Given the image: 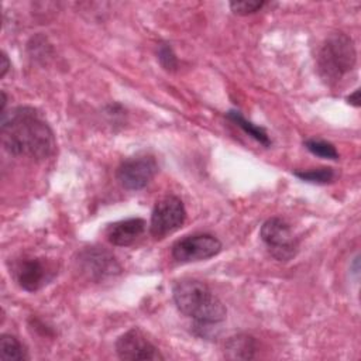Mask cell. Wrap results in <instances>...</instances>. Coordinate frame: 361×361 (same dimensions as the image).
I'll list each match as a JSON object with an SVG mask.
<instances>
[{"instance_id":"6da1fadb","label":"cell","mask_w":361,"mask_h":361,"mask_svg":"<svg viewBox=\"0 0 361 361\" xmlns=\"http://www.w3.org/2000/svg\"><path fill=\"white\" fill-rule=\"evenodd\" d=\"M0 134L3 147L10 154L35 161L49 158L56 147L52 128L31 106H17L1 113Z\"/></svg>"},{"instance_id":"7a4b0ae2","label":"cell","mask_w":361,"mask_h":361,"mask_svg":"<svg viewBox=\"0 0 361 361\" xmlns=\"http://www.w3.org/2000/svg\"><path fill=\"white\" fill-rule=\"evenodd\" d=\"M172 296L176 307L185 316L200 326L217 324L226 319L227 310L223 302L203 282L182 279L175 283Z\"/></svg>"},{"instance_id":"3957f363","label":"cell","mask_w":361,"mask_h":361,"mask_svg":"<svg viewBox=\"0 0 361 361\" xmlns=\"http://www.w3.org/2000/svg\"><path fill=\"white\" fill-rule=\"evenodd\" d=\"M357 54L353 39L344 32L330 34L317 55V69L323 80L336 83L355 65Z\"/></svg>"},{"instance_id":"277c9868","label":"cell","mask_w":361,"mask_h":361,"mask_svg":"<svg viewBox=\"0 0 361 361\" xmlns=\"http://www.w3.org/2000/svg\"><path fill=\"white\" fill-rule=\"evenodd\" d=\"M259 235L271 255L278 261H289L298 254V240L290 226L281 217L268 219L261 226Z\"/></svg>"},{"instance_id":"5b68a950","label":"cell","mask_w":361,"mask_h":361,"mask_svg":"<svg viewBox=\"0 0 361 361\" xmlns=\"http://www.w3.org/2000/svg\"><path fill=\"white\" fill-rule=\"evenodd\" d=\"M76 264L80 274L93 282L104 281L121 272V265L116 257L103 247H87L82 250Z\"/></svg>"},{"instance_id":"8992f818","label":"cell","mask_w":361,"mask_h":361,"mask_svg":"<svg viewBox=\"0 0 361 361\" xmlns=\"http://www.w3.org/2000/svg\"><path fill=\"white\" fill-rule=\"evenodd\" d=\"M186 219V209L176 196H165L158 200L151 213L149 230L155 238H164L178 230Z\"/></svg>"},{"instance_id":"52a82bcc","label":"cell","mask_w":361,"mask_h":361,"mask_svg":"<svg viewBox=\"0 0 361 361\" xmlns=\"http://www.w3.org/2000/svg\"><path fill=\"white\" fill-rule=\"evenodd\" d=\"M221 251V243L212 234H192L172 245V257L178 262H196L209 259Z\"/></svg>"},{"instance_id":"ba28073f","label":"cell","mask_w":361,"mask_h":361,"mask_svg":"<svg viewBox=\"0 0 361 361\" xmlns=\"http://www.w3.org/2000/svg\"><path fill=\"white\" fill-rule=\"evenodd\" d=\"M158 164L151 155H135L121 162L117 169V178L123 188L140 190L145 188L157 175Z\"/></svg>"},{"instance_id":"9c48e42d","label":"cell","mask_w":361,"mask_h":361,"mask_svg":"<svg viewBox=\"0 0 361 361\" xmlns=\"http://www.w3.org/2000/svg\"><path fill=\"white\" fill-rule=\"evenodd\" d=\"M116 353L120 360L127 361L164 360L159 350L138 329H130L117 338Z\"/></svg>"},{"instance_id":"30bf717a","label":"cell","mask_w":361,"mask_h":361,"mask_svg":"<svg viewBox=\"0 0 361 361\" xmlns=\"http://www.w3.org/2000/svg\"><path fill=\"white\" fill-rule=\"evenodd\" d=\"M13 275L17 283L27 292H37L52 278L45 262L32 257L18 259L14 265Z\"/></svg>"},{"instance_id":"8fae6325","label":"cell","mask_w":361,"mask_h":361,"mask_svg":"<svg viewBox=\"0 0 361 361\" xmlns=\"http://www.w3.org/2000/svg\"><path fill=\"white\" fill-rule=\"evenodd\" d=\"M145 221L140 217H131L116 221L107 228V240L117 247H128L134 244L145 231Z\"/></svg>"},{"instance_id":"7c38bea8","label":"cell","mask_w":361,"mask_h":361,"mask_svg":"<svg viewBox=\"0 0 361 361\" xmlns=\"http://www.w3.org/2000/svg\"><path fill=\"white\" fill-rule=\"evenodd\" d=\"M257 351V341L252 336L237 334L224 344V355L228 360H252Z\"/></svg>"},{"instance_id":"4fadbf2b","label":"cell","mask_w":361,"mask_h":361,"mask_svg":"<svg viewBox=\"0 0 361 361\" xmlns=\"http://www.w3.org/2000/svg\"><path fill=\"white\" fill-rule=\"evenodd\" d=\"M0 360L1 361H24L28 360V354L23 343L11 336L3 334L0 337Z\"/></svg>"},{"instance_id":"5bb4252c","label":"cell","mask_w":361,"mask_h":361,"mask_svg":"<svg viewBox=\"0 0 361 361\" xmlns=\"http://www.w3.org/2000/svg\"><path fill=\"white\" fill-rule=\"evenodd\" d=\"M227 117H228L235 126H238L245 134H248L250 137H252V138H254L255 141H258L259 144H262V145H265V147H269V145H271V140H269L267 131H265L262 127H258V126H255L254 123L248 121L240 111H237V110H230V111L227 113Z\"/></svg>"},{"instance_id":"9a60e30c","label":"cell","mask_w":361,"mask_h":361,"mask_svg":"<svg viewBox=\"0 0 361 361\" xmlns=\"http://www.w3.org/2000/svg\"><path fill=\"white\" fill-rule=\"evenodd\" d=\"M305 147L307 148V151H310L313 155H317L320 158H326V159H337L338 158V152L336 149V147L324 140H319V138H310L306 140Z\"/></svg>"},{"instance_id":"2e32d148","label":"cell","mask_w":361,"mask_h":361,"mask_svg":"<svg viewBox=\"0 0 361 361\" xmlns=\"http://www.w3.org/2000/svg\"><path fill=\"white\" fill-rule=\"evenodd\" d=\"M295 176L312 183H329L334 179V171L331 168L324 166L309 171H295Z\"/></svg>"},{"instance_id":"e0dca14e","label":"cell","mask_w":361,"mask_h":361,"mask_svg":"<svg viewBox=\"0 0 361 361\" xmlns=\"http://www.w3.org/2000/svg\"><path fill=\"white\" fill-rule=\"evenodd\" d=\"M264 6H265V1H262V0H241V1L230 3L231 11H234L235 14H240V16L252 14V13L261 10Z\"/></svg>"},{"instance_id":"ac0fdd59","label":"cell","mask_w":361,"mask_h":361,"mask_svg":"<svg viewBox=\"0 0 361 361\" xmlns=\"http://www.w3.org/2000/svg\"><path fill=\"white\" fill-rule=\"evenodd\" d=\"M158 59L166 71H175L178 68V58L169 44H161L158 47Z\"/></svg>"},{"instance_id":"d6986e66","label":"cell","mask_w":361,"mask_h":361,"mask_svg":"<svg viewBox=\"0 0 361 361\" xmlns=\"http://www.w3.org/2000/svg\"><path fill=\"white\" fill-rule=\"evenodd\" d=\"M11 63L6 55V52H1V56H0V78L3 79L6 76V73L8 72Z\"/></svg>"},{"instance_id":"ffe728a7","label":"cell","mask_w":361,"mask_h":361,"mask_svg":"<svg viewBox=\"0 0 361 361\" xmlns=\"http://www.w3.org/2000/svg\"><path fill=\"white\" fill-rule=\"evenodd\" d=\"M347 100H348V103H351L353 106L358 107V106H360V90H355L353 94H350Z\"/></svg>"},{"instance_id":"44dd1931","label":"cell","mask_w":361,"mask_h":361,"mask_svg":"<svg viewBox=\"0 0 361 361\" xmlns=\"http://www.w3.org/2000/svg\"><path fill=\"white\" fill-rule=\"evenodd\" d=\"M6 104H7V96H6V93L1 90V109H0L1 113L6 111Z\"/></svg>"}]
</instances>
